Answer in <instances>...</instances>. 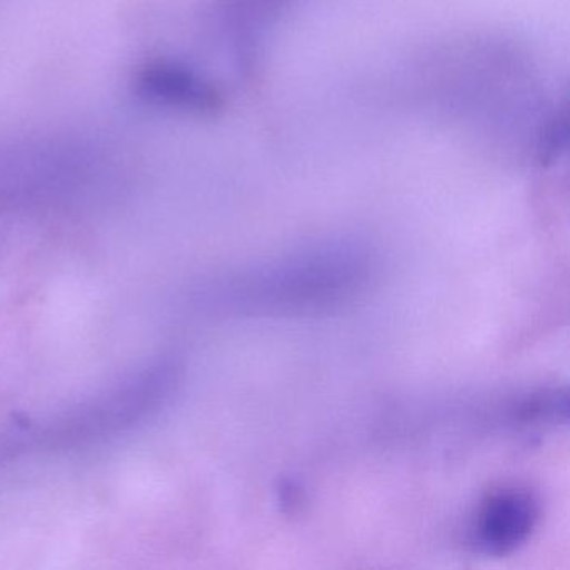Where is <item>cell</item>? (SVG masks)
Masks as SVG:
<instances>
[{
    "label": "cell",
    "mask_w": 570,
    "mask_h": 570,
    "mask_svg": "<svg viewBox=\"0 0 570 570\" xmlns=\"http://www.w3.org/2000/svg\"><path fill=\"white\" fill-rule=\"evenodd\" d=\"M569 400L562 390L547 389L523 393L500 409V422L512 429L539 430L567 420Z\"/></svg>",
    "instance_id": "obj_5"
},
{
    "label": "cell",
    "mask_w": 570,
    "mask_h": 570,
    "mask_svg": "<svg viewBox=\"0 0 570 570\" xmlns=\"http://www.w3.org/2000/svg\"><path fill=\"white\" fill-rule=\"evenodd\" d=\"M179 380V366L173 360H159L49 419L19 426L9 436H14L18 449L28 452L92 449L156 419L175 395Z\"/></svg>",
    "instance_id": "obj_2"
},
{
    "label": "cell",
    "mask_w": 570,
    "mask_h": 570,
    "mask_svg": "<svg viewBox=\"0 0 570 570\" xmlns=\"http://www.w3.org/2000/svg\"><path fill=\"white\" fill-rule=\"evenodd\" d=\"M375 275L373 256L352 243L313 246L213 282L205 305L243 315H313L358 298Z\"/></svg>",
    "instance_id": "obj_1"
},
{
    "label": "cell",
    "mask_w": 570,
    "mask_h": 570,
    "mask_svg": "<svg viewBox=\"0 0 570 570\" xmlns=\"http://www.w3.org/2000/svg\"><path fill=\"white\" fill-rule=\"evenodd\" d=\"M135 88L148 105L186 115H216L225 105L212 81L179 62H148L136 72Z\"/></svg>",
    "instance_id": "obj_4"
},
{
    "label": "cell",
    "mask_w": 570,
    "mask_h": 570,
    "mask_svg": "<svg viewBox=\"0 0 570 570\" xmlns=\"http://www.w3.org/2000/svg\"><path fill=\"white\" fill-rule=\"evenodd\" d=\"M539 519V500L532 492L520 487H502L480 503L470 537L480 552L505 556L530 539Z\"/></svg>",
    "instance_id": "obj_3"
}]
</instances>
